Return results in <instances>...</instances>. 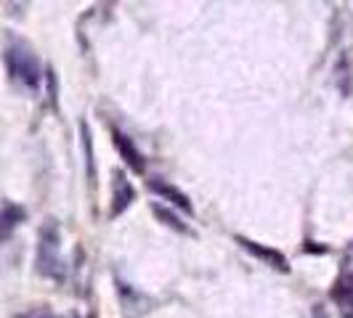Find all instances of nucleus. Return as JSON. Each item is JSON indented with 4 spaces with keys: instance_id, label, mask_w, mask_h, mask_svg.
Listing matches in <instances>:
<instances>
[{
    "instance_id": "f257e3e1",
    "label": "nucleus",
    "mask_w": 353,
    "mask_h": 318,
    "mask_svg": "<svg viewBox=\"0 0 353 318\" xmlns=\"http://www.w3.org/2000/svg\"><path fill=\"white\" fill-rule=\"evenodd\" d=\"M3 59H6V70H8V77L14 85H19L21 90H30V93L40 88V80H43L40 59L27 43H21V40L8 43Z\"/></svg>"
},
{
    "instance_id": "f03ea898",
    "label": "nucleus",
    "mask_w": 353,
    "mask_h": 318,
    "mask_svg": "<svg viewBox=\"0 0 353 318\" xmlns=\"http://www.w3.org/2000/svg\"><path fill=\"white\" fill-rule=\"evenodd\" d=\"M35 265L37 273L51 279V282H64V276H67V265L61 257V231H59L56 220H46L40 226Z\"/></svg>"
},
{
    "instance_id": "7ed1b4c3",
    "label": "nucleus",
    "mask_w": 353,
    "mask_h": 318,
    "mask_svg": "<svg viewBox=\"0 0 353 318\" xmlns=\"http://www.w3.org/2000/svg\"><path fill=\"white\" fill-rule=\"evenodd\" d=\"M24 220H27V210L17 202H6L0 207V244H6Z\"/></svg>"
},
{
    "instance_id": "20e7f679",
    "label": "nucleus",
    "mask_w": 353,
    "mask_h": 318,
    "mask_svg": "<svg viewBox=\"0 0 353 318\" xmlns=\"http://www.w3.org/2000/svg\"><path fill=\"white\" fill-rule=\"evenodd\" d=\"M136 199V189L130 186V180L125 173L120 170H114V186H112V218H117V215H123L128 207H130V202Z\"/></svg>"
},
{
    "instance_id": "39448f33",
    "label": "nucleus",
    "mask_w": 353,
    "mask_h": 318,
    "mask_svg": "<svg viewBox=\"0 0 353 318\" xmlns=\"http://www.w3.org/2000/svg\"><path fill=\"white\" fill-rule=\"evenodd\" d=\"M112 138H114V149L120 151V157L125 159V165L133 170V173H143V157H141V151L136 149V143L130 141L125 133H120V130H114L112 133Z\"/></svg>"
},
{
    "instance_id": "423d86ee",
    "label": "nucleus",
    "mask_w": 353,
    "mask_h": 318,
    "mask_svg": "<svg viewBox=\"0 0 353 318\" xmlns=\"http://www.w3.org/2000/svg\"><path fill=\"white\" fill-rule=\"evenodd\" d=\"M236 242H239L242 247L248 249L250 255H255L258 260H263V263L274 265L276 271H290V265H287V257H284L282 252H276V249H271V247H263V244H258V242H250V239H242V236H236Z\"/></svg>"
},
{
    "instance_id": "0eeeda50",
    "label": "nucleus",
    "mask_w": 353,
    "mask_h": 318,
    "mask_svg": "<svg viewBox=\"0 0 353 318\" xmlns=\"http://www.w3.org/2000/svg\"><path fill=\"white\" fill-rule=\"evenodd\" d=\"M149 189H152L157 196H162L165 202H170L173 207L183 210L186 215H192V212H194L192 202H189V196L183 194V191H178L176 186H170V183H165V180H149Z\"/></svg>"
},
{
    "instance_id": "6e6552de",
    "label": "nucleus",
    "mask_w": 353,
    "mask_h": 318,
    "mask_svg": "<svg viewBox=\"0 0 353 318\" xmlns=\"http://www.w3.org/2000/svg\"><path fill=\"white\" fill-rule=\"evenodd\" d=\"M332 300L337 305L340 318H353V273L351 276H343L332 286Z\"/></svg>"
},
{
    "instance_id": "1a4fd4ad",
    "label": "nucleus",
    "mask_w": 353,
    "mask_h": 318,
    "mask_svg": "<svg viewBox=\"0 0 353 318\" xmlns=\"http://www.w3.org/2000/svg\"><path fill=\"white\" fill-rule=\"evenodd\" d=\"M152 212L157 215V218L162 220V223H165V226H168V229L178 231V233H192V231H189V226H186V223H183L181 218H176V215H173V212L168 210V207H159V204H152Z\"/></svg>"
},
{
    "instance_id": "9d476101",
    "label": "nucleus",
    "mask_w": 353,
    "mask_h": 318,
    "mask_svg": "<svg viewBox=\"0 0 353 318\" xmlns=\"http://www.w3.org/2000/svg\"><path fill=\"white\" fill-rule=\"evenodd\" d=\"M19 318H56L48 310V308H32V310H27V313H21Z\"/></svg>"
},
{
    "instance_id": "9b49d317",
    "label": "nucleus",
    "mask_w": 353,
    "mask_h": 318,
    "mask_svg": "<svg viewBox=\"0 0 353 318\" xmlns=\"http://www.w3.org/2000/svg\"><path fill=\"white\" fill-rule=\"evenodd\" d=\"M70 318H80V316H70Z\"/></svg>"
}]
</instances>
